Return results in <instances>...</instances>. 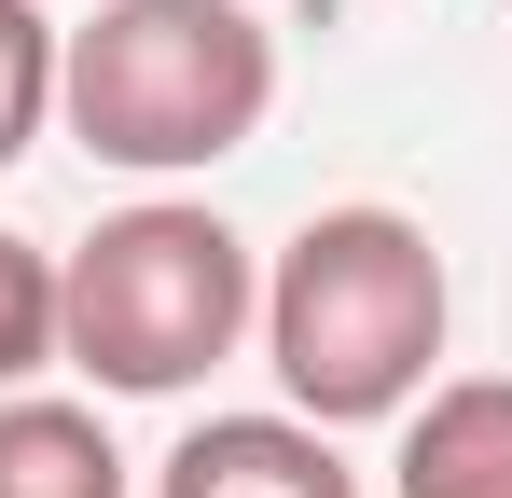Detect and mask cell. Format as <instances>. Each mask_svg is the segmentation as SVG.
I'll return each mask as SVG.
<instances>
[{
    "label": "cell",
    "instance_id": "cell-1",
    "mask_svg": "<svg viewBox=\"0 0 512 498\" xmlns=\"http://www.w3.org/2000/svg\"><path fill=\"white\" fill-rule=\"evenodd\" d=\"M443 319H457L443 249L402 208H319L263 277V360H277L291 415H319V429L416 415L429 360H443Z\"/></svg>",
    "mask_w": 512,
    "mask_h": 498
},
{
    "label": "cell",
    "instance_id": "cell-2",
    "mask_svg": "<svg viewBox=\"0 0 512 498\" xmlns=\"http://www.w3.org/2000/svg\"><path fill=\"white\" fill-rule=\"evenodd\" d=\"M56 111L97 166L194 180V166L250 153L277 111V28L250 0H97L56 56Z\"/></svg>",
    "mask_w": 512,
    "mask_h": 498
},
{
    "label": "cell",
    "instance_id": "cell-3",
    "mask_svg": "<svg viewBox=\"0 0 512 498\" xmlns=\"http://www.w3.org/2000/svg\"><path fill=\"white\" fill-rule=\"evenodd\" d=\"M236 332H263V277H250V236L222 208H125L70 249V360L125 402H167L194 374L236 360Z\"/></svg>",
    "mask_w": 512,
    "mask_h": 498
},
{
    "label": "cell",
    "instance_id": "cell-4",
    "mask_svg": "<svg viewBox=\"0 0 512 498\" xmlns=\"http://www.w3.org/2000/svg\"><path fill=\"white\" fill-rule=\"evenodd\" d=\"M153 498H360V485L319 415H208V429H180Z\"/></svg>",
    "mask_w": 512,
    "mask_h": 498
},
{
    "label": "cell",
    "instance_id": "cell-5",
    "mask_svg": "<svg viewBox=\"0 0 512 498\" xmlns=\"http://www.w3.org/2000/svg\"><path fill=\"white\" fill-rule=\"evenodd\" d=\"M402 498H512V374H457L402 415Z\"/></svg>",
    "mask_w": 512,
    "mask_h": 498
},
{
    "label": "cell",
    "instance_id": "cell-6",
    "mask_svg": "<svg viewBox=\"0 0 512 498\" xmlns=\"http://www.w3.org/2000/svg\"><path fill=\"white\" fill-rule=\"evenodd\" d=\"M0 498H125V457L84 402H42L14 388L0 402Z\"/></svg>",
    "mask_w": 512,
    "mask_h": 498
},
{
    "label": "cell",
    "instance_id": "cell-7",
    "mask_svg": "<svg viewBox=\"0 0 512 498\" xmlns=\"http://www.w3.org/2000/svg\"><path fill=\"white\" fill-rule=\"evenodd\" d=\"M42 360H70V263L28 249V236H0V402H14Z\"/></svg>",
    "mask_w": 512,
    "mask_h": 498
},
{
    "label": "cell",
    "instance_id": "cell-8",
    "mask_svg": "<svg viewBox=\"0 0 512 498\" xmlns=\"http://www.w3.org/2000/svg\"><path fill=\"white\" fill-rule=\"evenodd\" d=\"M56 56H70V28H42V0H0V166L42 139V111H56Z\"/></svg>",
    "mask_w": 512,
    "mask_h": 498
}]
</instances>
